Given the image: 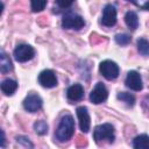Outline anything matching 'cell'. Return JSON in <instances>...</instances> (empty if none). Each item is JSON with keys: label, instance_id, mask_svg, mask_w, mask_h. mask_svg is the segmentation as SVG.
Here are the masks:
<instances>
[{"label": "cell", "instance_id": "obj_1", "mask_svg": "<svg viewBox=\"0 0 149 149\" xmlns=\"http://www.w3.org/2000/svg\"><path fill=\"white\" fill-rule=\"evenodd\" d=\"M74 133V121H73V118L69 114L64 115L61 121H59V125L56 129V133H55V136L56 139L59 141V142H66L69 141L72 135Z\"/></svg>", "mask_w": 149, "mask_h": 149}, {"label": "cell", "instance_id": "obj_2", "mask_svg": "<svg viewBox=\"0 0 149 149\" xmlns=\"http://www.w3.org/2000/svg\"><path fill=\"white\" fill-rule=\"evenodd\" d=\"M93 140L99 143L101 141H108L109 143L114 142L115 140V133L114 127L111 123H102L94 128L93 130Z\"/></svg>", "mask_w": 149, "mask_h": 149}, {"label": "cell", "instance_id": "obj_3", "mask_svg": "<svg viewBox=\"0 0 149 149\" xmlns=\"http://www.w3.org/2000/svg\"><path fill=\"white\" fill-rule=\"evenodd\" d=\"M85 26V20L83 16L76 13H68L62 19V27L65 29H74L79 30Z\"/></svg>", "mask_w": 149, "mask_h": 149}, {"label": "cell", "instance_id": "obj_4", "mask_svg": "<svg viewBox=\"0 0 149 149\" xmlns=\"http://www.w3.org/2000/svg\"><path fill=\"white\" fill-rule=\"evenodd\" d=\"M99 71L100 73L108 80H112V79H115L118 78L119 73H120V69H119V65L113 62V61H109V59H106V61H102L99 65Z\"/></svg>", "mask_w": 149, "mask_h": 149}, {"label": "cell", "instance_id": "obj_5", "mask_svg": "<svg viewBox=\"0 0 149 149\" xmlns=\"http://www.w3.org/2000/svg\"><path fill=\"white\" fill-rule=\"evenodd\" d=\"M34 56H35V50L29 44H17L16 48L14 49V58L20 63L28 62Z\"/></svg>", "mask_w": 149, "mask_h": 149}, {"label": "cell", "instance_id": "obj_6", "mask_svg": "<svg viewBox=\"0 0 149 149\" xmlns=\"http://www.w3.org/2000/svg\"><path fill=\"white\" fill-rule=\"evenodd\" d=\"M107 97H108V91H107L106 86L101 81H99L95 84V86L93 87V90L90 93V101L92 104L99 105V104H102L104 101H106Z\"/></svg>", "mask_w": 149, "mask_h": 149}, {"label": "cell", "instance_id": "obj_7", "mask_svg": "<svg viewBox=\"0 0 149 149\" xmlns=\"http://www.w3.org/2000/svg\"><path fill=\"white\" fill-rule=\"evenodd\" d=\"M42 99L40 95L35 94V93H30L26 97V99L23 100V108L27 111V112H30V113H35L37 112L38 109H41L42 107Z\"/></svg>", "mask_w": 149, "mask_h": 149}, {"label": "cell", "instance_id": "obj_8", "mask_svg": "<svg viewBox=\"0 0 149 149\" xmlns=\"http://www.w3.org/2000/svg\"><path fill=\"white\" fill-rule=\"evenodd\" d=\"M125 84L128 88L133 90V91H141L143 88V83H142V78L140 76V73L135 70H132L127 73Z\"/></svg>", "mask_w": 149, "mask_h": 149}, {"label": "cell", "instance_id": "obj_9", "mask_svg": "<svg viewBox=\"0 0 149 149\" xmlns=\"http://www.w3.org/2000/svg\"><path fill=\"white\" fill-rule=\"evenodd\" d=\"M78 121H79V128L83 133H87L91 127V118L88 114V111L85 106H79L76 109Z\"/></svg>", "mask_w": 149, "mask_h": 149}, {"label": "cell", "instance_id": "obj_10", "mask_svg": "<svg viewBox=\"0 0 149 149\" xmlns=\"http://www.w3.org/2000/svg\"><path fill=\"white\" fill-rule=\"evenodd\" d=\"M38 83L43 87L52 88L57 85V77H56V74L52 70L47 69V70H43L38 74Z\"/></svg>", "mask_w": 149, "mask_h": 149}, {"label": "cell", "instance_id": "obj_11", "mask_svg": "<svg viewBox=\"0 0 149 149\" xmlns=\"http://www.w3.org/2000/svg\"><path fill=\"white\" fill-rule=\"evenodd\" d=\"M101 23L106 27H113L116 23V9L113 5H106L102 10Z\"/></svg>", "mask_w": 149, "mask_h": 149}, {"label": "cell", "instance_id": "obj_12", "mask_svg": "<svg viewBox=\"0 0 149 149\" xmlns=\"http://www.w3.org/2000/svg\"><path fill=\"white\" fill-rule=\"evenodd\" d=\"M66 97L70 101H79L84 97V87L81 84H73L66 91Z\"/></svg>", "mask_w": 149, "mask_h": 149}, {"label": "cell", "instance_id": "obj_13", "mask_svg": "<svg viewBox=\"0 0 149 149\" xmlns=\"http://www.w3.org/2000/svg\"><path fill=\"white\" fill-rule=\"evenodd\" d=\"M0 87H1V91H2L3 94H6V95H12V94H14L15 91L17 90V83H16L15 80H13V79L7 78V79L2 80Z\"/></svg>", "mask_w": 149, "mask_h": 149}, {"label": "cell", "instance_id": "obj_14", "mask_svg": "<svg viewBox=\"0 0 149 149\" xmlns=\"http://www.w3.org/2000/svg\"><path fill=\"white\" fill-rule=\"evenodd\" d=\"M12 70H13V64H12L10 58L7 56V54L3 50H1V52H0V71H1V73H7Z\"/></svg>", "mask_w": 149, "mask_h": 149}, {"label": "cell", "instance_id": "obj_15", "mask_svg": "<svg viewBox=\"0 0 149 149\" xmlns=\"http://www.w3.org/2000/svg\"><path fill=\"white\" fill-rule=\"evenodd\" d=\"M125 22L127 27L132 30H135L139 27V16L134 10H128L125 15Z\"/></svg>", "mask_w": 149, "mask_h": 149}, {"label": "cell", "instance_id": "obj_16", "mask_svg": "<svg viewBox=\"0 0 149 149\" xmlns=\"http://www.w3.org/2000/svg\"><path fill=\"white\" fill-rule=\"evenodd\" d=\"M133 147L135 149H149V136L147 134L137 135L133 140Z\"/></svg>", "mask_w": 149, "mask_h": 149}, {"label": "cell", "instance_id": "obj_17", "mask_svg": "<svg viewBox=\"0 0 149 149\" xmlns=\"http://www.w3.org/2000/svg\"><path fill=\"white\" fill-rule=\"evenodd\" d=\"M116 97H118L119 100H121L122 102H125L129 107H133L134 104H135V97L133 94L128 93V92H119Z\"/></svg>", "mask_w": 149, "mask_h": 149}, {"label": "cell", "instance_id": "obj_18", "mask_svg": "<svg viewBox=\"0 0 149 149\" xmlns=\"http://www.w3.org/2000/svg\"><path fill=\"white\" fill-rule=\"evenodd\" d=\"M137 50L142 56H149V41L141 37L137 40Z\"/></svg>", "mask_w": 149, "mask_h": 149}, {"label": "cell", "instance_id": "obj_19", "mask_svg": "<svg viewBox=\"0 0 149 149\" xmlns=\"http://www.w3.org/2000/svg\"><path fill=\"white\" fill-rule=\"evenodd\" d=\"M48 129H49L48 123L45 121H43V120H38V121H36L34 123V130L38 135H45L48 133Z\"/></svg>", "mask_w": 149, "mask_h": 149}, {"label": "cell", "instance_id": "obj_20", "mask_svg": "<svg viewBox=\"0 0 149 149\" xmlns=\"http://www.w3.org/2000/svg\"><path fill=\"white\" fill-rule=\"evenodd\" d=\"M47 3H48L47 0H30V7L34 13L42 12L45 8Z\"/></svg>", "mask_w": 149, "mask_h": 149}, {"label": "cell", "instance_id": "obj_21", "mask_svg": "<svg viewBox=\"0 0 149 149\" xmlns=\"http://www.w3.org/2000/svg\"><path fill=\"white\" fill-rule=\"evenodd\" d=\"M114 40L119 45H127L128 43H130L132 37L128 34H116Z\"/></svg>", "mask_w": 149, "mask_h": 149}, {"label": "cell", "instance_id": "obj_22", "mask_svg": "<svg viewBox=\"0 0 149 149\" xmlns=\"http://www.w3.org/2000/svg\"><path fill=\"white\" fill-rule=\"evenodd\" d=\"M16 141H17V143L23 144L24 147H29V148H33V147H34L33 143L29 141V139L26 137V136H17V137H16Z\"/></svg>", "mask_w": 149, "mask_h": 149}, {"label": "cell", "instance_id": "obj_23", "mask_svg": "<svg viewBox=\"0 0 149 149\" xmlns=\"http://www.w3.org/2000/svg\"><path fill=\"white\" fill-rule=\"evenodd\" d=\"M73 2H74V0H56L57 6L61 8H69Z\"/></svg>", "mask_w": 149, "mask_h": 149}, {"label": "cell", "instance_id": "obj_24", "mask_svg": "<svg viewBox=\"0 0 149 149\" xmlns=\"http://www.w3.org/2000/svg\"><path fill=\"white\" fill-rule=\"evenodd\" d=\"M5 142H6L5 133H3V130H1V148H3V147H5Z\"/></svg>", "mask_w": 149, "mask_h": 149}, {"label": "cell", "instance_id": "obj_25", "mask_svg": "<svg viewBox=\"0 0 149 149\" xmlns=\"http://www.w3.org/2000/svg\"><path fill=\"white\" fill-rule=\"evenodd\" d=\"M140 8H141V9H144V10H149V0H147L144 5L140 6Z\"/></svg>", "mask_w": 149, "mask_h": 149}, {"label": "cell", "instance_id": "obj_26", "mask_svg": "<svg viewBox=\"0 0 149 149\" xmlns=\"http://www.w3.org/2000/svg\"><path fill=\"white\" fill-rule=\"evenodd\" d=\"M144 102L147 104V106H148V109H149V95H147V97H146V99H144Z\"/></svg>", "mask_w": 149, "mask_h": 149}, {"label": "cell", "instance_id": "obj_27", "mask_svg": "<svg viewBox=\"0 0 149 149\" xmlns=\"http://www.w3.org/2000/svg\"><path fill=\"white\" fill-rule=\"evenodd\" d=\"M127 1H129V2H132V3H134L135 6H139V7H140V5L137 3V0H127Z\"/></svg>", "mask_w": 149, "mask_h": 149}]
</instances>
